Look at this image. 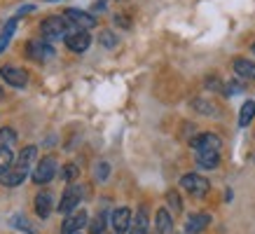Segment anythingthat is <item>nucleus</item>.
I'll return each instance as SVG.
<instances>
[{
    "instance_id": "1",
    "label": "nucleus",
    "mask_w": 255,
    "mask_h": 234,
    "mask_svg": "<svg viewBox=\"0 0 255 234\" xmlns=\"http://www.w3.org/2000/svg\"><path fill=\"white\" fill-rule=\"evenodd\" d=\"M40 38H45L47 42H56V40H66L68 35V21H66V16H59V14H52L47 16L45 21L40 23Z\"/></svg>"
},
{
    "instance_id": "2",
    "label": "nucleus",
    "mask_w": 255,
    "mask_h": 234,
    "mask_svg": "<svg viewBox=\"0 0 255 234\" xmlns=\"http://www.w3.org/2000/svg\"><path fill=\"white\" fill-rule=\"evenodd\" d=\"M180 187L185 190L190 197H197V199H201V197L209 195L211 190V183L204 176H199V173H185L183 178H180Z\"/></svg>"
},
{
    "instance_id": "3",
    "label": "nucleus",
    "mask_w": 255,
    "mask_h": 234,
    "mask_svg": "<svg viewBox=\"0 0 255 234\" xmlns=\"http://www.w3.org/2000/svg\"><path fill=\"white\" fill-rule=\"evenodd\" d=\"M63 16H66V21H68V26L73 28V31H89V28L96 26V16L89 14V12H85V9L68 7L66 12H63Z\"/></svg>"
},
{
    "instance_id": "4",
    "label": "nucleus",
    "mask_w": 255,
    "mask_h": 234,
    "mask_svg": "<svg viewBox=\"0 0 255 234\" xmlns=\"http://www.w3.org/2000/svg\"><path fill=\"white\" fill-rule=\"evenodd\" d=\"M26 56L38 63H45L54 56V47H52V42H47L45 38H33L26 45Z\"/></svg>"
},
{
    "instance_id": "5",
    "label": "nucleus",
    "mask_w": 255,
    "mask_h": 234,
    "mask_svg": "<svg viewBox=\"0 0 255 234\" xmlns=\"http://www.w3.org/2000/svg\"><path fill=\"white\" fill-rule=\"evenodd\" d=\"M54 176H56V157L54 155L42 157V159L35 164V169H33V173H31V178L35 185H45V183H49Z\"/></svg>"
},
{
    "instance_id": "6",
    "label": "nucleus",
    "mask_w": 255,
    "mask_h": 234,
    "mask_svg": "<svg viewBox=\"0 0 255 234\" xmlns=\"http://www.w3.org/2000/svg\"><path fill=\"white\" fill-rule=\"evenodd\" d=\"M220 148H223V140L216 133H199L192 138V150L194 155H211V152H218L220 155Z\"/></svg>"
},
{
    "instance_id": "7",
    "label": "nucleus",
    "mask_w": 255,
    "mask_h": 234,
    "mask_svg": "<svg viewBox=\"0 0 255 234\" xmlns=\"http://www.w3.org/2000/svg\"><path fill=\"white\" fill-rule=\"evenodd\" d=\"M82 202V187L78 183H70L66 187V192H63L61 202H59V211L61 213H73V211L78 209V204Z\"/></svg>"
},
{
    "instance_id": "8",
    "label": "nucleus",
    "mask_w": 255,
    "mask_h": 234,
    "mask_svg": "<svg viewBox=\"0 0 255 234\" xmlns=\"http://www.w3.org/2000/svg\"><path fill=\"white\" fill-rule=\"evenodd\" d=\"M85 225H89V216L85 209H78L66 218V223L61 225V234H80V230Z\"/></svg>"
},
{
    "instance_id": "9",
    "label": "nucleus",
    "mask_w": 255,
    "mask_h": 234,
    "mask_svg": "<svg viewBox=\"0 0 255 234\" xmlns=\"http://www.w3.org/2000/svg\"><path fill=\"white\" fill-rule=\"evenodd\" d=\"M66 47H68L70 52H78V54H82V52H87L89 49V45H92V35L87 31H70L68 35H66Z\"/></svg>"
},
{
    "instance_id": "10",
    "label": "nucleus",
    "mask_w": 255,
    "mask_h": 234,
    "mask_svg": "<svg viewBox=\"0 0 255 234\" xmlns=\"http://www.w3.org/2000/svg\"><path fill=\"white\" fill-rule=\"evenodd\" d=\"M131 211L129 209H115L110 213V227L115 230V234H124L129 232V227H131Z\"/></svg>"
},
{
    "instance_id": "11",
    "label": "nucleus",
    "mask_w": 255,
    "mask_h": 234,
    "mask_svg": "<svg viewBox=\"0 0 255 234\" xmlns=\"http://www.w3.org/2000/svg\"><path fill=\"white\" fill-rule=\"evenodd\" d=\"M0 78L5 80L9 87H23L28 82V73L23 68H16V66H2L0 68Z\"/></svg>"
},
{
    "instance_id": "12",
    "label": "nucleus",
    "mask_w": 255,
    "mask_h": 234,
    "mask_svg": "<svg viewBox=\"0 0 255 234\" xmlns=\"http://www.w3.org/2000/svg\"><path fill=\"white\" fill-rule=\"evenodd\" d=\"M26 176H28V171H23L19 164H12L7 171L0 176V185H5V187H16V185H21L23 180H26Z\"/></svg>"
},
{
    "instance_id": "13",
    "label": "nucleus",
    "mask_w": 255,
    "mask_h": 234,
    "mask_svg": "<svg viewBox=\"0 0 255 234\" xmlns=\"http://www.w3.org/2000/svg\"><path fill=\"white\" fill-rule=\"evenodd\" d=\"M211 225V216L209 213H192L185 223V232L187 234H201L206 227Z\"/></svg>"
},
{
    "instance_id": "14",
    "label": "nucleus",
    "mask_w": 255,
    "mask_h": 234,
    "mask_svg": "<svg viewBox=\"0 0 255 234\" xmlns=\"http://www.w3.org/2000/svg\"><path fill=\"white\" fill-rule=\"evenodd\" d=\"M38 148L35 145H26V148L21 150V155H19V159H16V164L21 166L23 171H28L31 173L33 169H35V164H38Z\"/></svg>"
},
{
    "instance_id": "15",
    "label": "nucleus",
    "mask_w": 255,
    "mask_h": 234,
    "mask_svg": "<svg viewBox=\"0 0 255 234\" xmlns=\"http://www.w3.org/2000/svg\"><path fill=\"white\" fill-rule=\"evenodd\" d=\"M52 211H54V197H52V192H40L35 197V213L45 220V218H49Z\"/></svg>"
},
{
    "instance_id": "16",
    "label": "nucleus",
    "mask_w": 255,
    "mask_h": 234,
    "mask_svg": "<svg viewBox=\"0 0 255 234\" xmlns=\"http://www.w3.org/2000/svg\"><path fill=\"white\" fill-rule=\"evenodd\" d=\"M19 21H21V16L16 14V16H12L5 26H2V31H0V54L7 49V45H9V40H12V35H14V31H16V26H19Z\"/></svg>"
},
{
    "instance_id": "17",
    "label": "nucleus",
    "mask_w": 255,
    "mask_h": 234,
    "mask_svg": "<svg viewBox=\"0 0 255 234\" xmlns=\"http://www.w3.org/2000/svg\"><path fill=\"white\" fill-rule=\"evenodd\" d=\"M155 227H157V234H171L173 232V218L166 209H159L155 216Z\"/></svg>"
},
{
    "instance_id": "18",
    "label": "nucleus",
    "mask_w": 255,
    "mask_h": 234,
    "mask_svg": "<svg viewBox=\"0 0 255 234\" xmlns=\"http://www.w3.org/2000/svg\"><path fill=\"white\" fill-rule=\"evenodd\" d=\"M147 227H150V220H147V211L145 206H140L136 218L131 220V227H129V234H147Z\"/></svg>"
},
{
    "instance_id": "19",
    "label": "nucleus",
    "mask_w": 255,
    "mask_h": 234,
    "mask_svg": "<svg viewBox=\"0 0 255 234\" xmlns=\"http://www.w3.org/2000/svg\"><path fill=\"white\" fill-rule=\"evenodd\" d=\"M234 73H237L241 80L255 82V63L248 61V59H237V61H234Z\"/></svg>"
},
{
    "instance_id": "20",
    "label": "nucleus",
    "mask_w": 255,
    "mask_h": 234,
    "mask_svg": "<svg viewBox=\"0 0 255 234\" xmlns=\"http://www.w3.org/2000/svg\"><path fill=\"white\" fill-rule=\"evenodd\" d=\"M253 117H255V101H246L239 113V126H248L253 122Z\"/></svg>"
},
{
    "instance_id": "21",
    "label": "nucleus",
    "mask_w": 255,
    "mask_h": 234,
    "mask_svg": "<svg viewBox=\"0 0 255 234\" xmlns=\"http://www.w3.org/2000/svg\"><path fill=\"white\" fill-rule=\"evenodd\" d=\"M197 164H199L201 169H218L220 155H218V152H211V155H197Z\"/></svg>"
},
{
    "instance_id": "22",
    "label": "nucleus",
    "mask_w": 255,
    "mask_h": 234,
    "mask_svg": "<svg viewBox=\"0 0 255 234\" xmlns=\"http://www.w3.org/2000/svg\"><path fill=\"white\" fill-rule=\"evenodd\" d=\"M12 164H14V155H12V150L5 148V145H0V176L7 171Z\"/></svg>"
},
{
    "instance_id": "23",
    "label": "nucleus",
    "mask_w": 255,
    "mask_h": 234,
    "mask_svg": "<svg viewBox=\"0 0 255 234\" xmlns=\"http://www.w3.org/2000/svg\"><path fill=\"white\" fill-rule=\"evenodd\" d=\"M0 143L5 145V148H12L16 143V133L9 129V126H5V129H0Z\"/></svg>"
},
{
    "instance_id": "24",
    "label": "nucleus",
    "mask_w": 255,
    "mask_h": 234,
    "mask_svg": "<svg viewBox=\"0 0 255 234\" xmlns=\"http://www.w3.org/2000/svg\"><path fill=\"white\" fill-rule=\"evenodd\" d=\"M103 230H106V213H99V216L89 223V232L92 234H103Z\"/></svg>"
},
{
    "instance_id": "25",
    "label": "nucleus",
    "mask_w": 255,
    "mask_h": 234,
    "mask_svg": "<svg viewBox=\"0 0 255 234\" xmlns=\"http://www.w3.org/2000/svg\"><path fill=\"white\" fill-rule=\"evenodd\" d=\"M166 202H169V209L173 211V213H180V211H183V202H180V197H178L176 190H171L169 195H166Z\"/></svg>"
},
{
    "instance_id": "26",
    "label": "nucleus",
    "mask_w": 255,
    "mask_h": 234,
    "mask_svg": "<svg viewBox=\"0 0 255 234\" xmlns=\"http://www.w3.org/2000/svg\"><path fill=\"white\" fill-rule=\"evenodd\" d=\"M99 40H101V45L103 47H108V49H113V47H117V42H120V40H117V35L113 31H103L99 35Z\"/></svg>"
},
{
    "instance_id": "27",
    "label": "nucleus",
    "mask_w": 255,
    "mask_h": 234,
    "mask_svg": "<svg viewBox=\"0 0 255 234\" xmlns=\"http://www.w3.org/2000/svg\"><path fill=\"white\" fill-rule=\"evenodd\" d=\"M78 173H80V169L75 164H66V166H63V178L68 180V183H73V180L78 178Z\"/></svg>"
},
{
    "instance_id": "28",
    "label": "nucleus",
    "mask_w": 255,
    "mask_h": 234,
    "mask_svg": "<svg viewBox=\"0 0 255 234\" xmlns=\"http://www.w3.org/2000/svg\"><path fill=\"white\" fill-rule=\"evenodd\" d=\"M108 173H110V166H108V162H101V164H96V171H94V176L99 180H106L108 178Z\"/></svg>"
},
{
    "instance_id": "29",
    "label": "nucleus",
    "mask_w": 255,
    "mask_h": 234,
    "mask_svg": "<svg viewBox=\"0 0 255 234\" xmlns=\"http://www.w3.org/2000/svg\"><path fill=\"white\" fill-rule=\"evenodd\" d=\"M194 106H197V108H204V110H201V113H206V115H211V113H216V106H211V103L194 101Z\"/></svg>"
},
{
    "instance_id": "30",
    "label": "nucleus",
    "mask_w": 255,
    "mask_h": 234,
    "mask_svg": "<svg viewBox=\"0 0 255 234\" xmlns=\"http://www.w3.org/2000/svg\"><path fill=\"white\" fill-rule=\"evenodd\" d=\"M26 223H28V220H26V218H14V225L16 227H23V230H26V232H35V230H33V227H28V225H26Z\"/></svg>"
},
{
    "instance_id": "31",
    "label": "nucleus",
    "mask_w": 255,
    "mask_h": 234,
    "mask_svg": "<svg viewBox=\"0 0 255 234\" xmlns=\"http://www.w3.org/2000/svg\"><path fill=\"white\" fill-rule=\"evenodd\" d=\"M251 52H253V54H255V42H253V47H251Z\"/></svg>"
},
{
    "instance_id": "32",
    "label": "nucleus",
    "mask_w": 255,
    "mask_h": 234,
    "mask_svg": "<svg viewBox=\"0 0 255 234\" xmlns=\"http://www.w3.org/2000/svg\"><path fill=\"white\" fill-rule=\"evenodd\" d=\"M49 2H56V0H49Z\"/></svg>"
}]
</instances>
